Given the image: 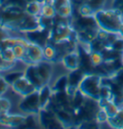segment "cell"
I'll return each mask as SVG.
<instances>
[{
  "mask_svg": "<svg viewBox=\"0 0 123 129\" xmlns=\"http://www.w3.org/2000/svg\"><path fill=\"white\" fill-rule=\"evenodd\" d=\"M0 25L9 31L20 33L39 28L37 16L28 14L25 8L8 4L0 6Z\"/></svg>",
  "mask_w": 123,
  "mask_h": 129,
  "instance_id": "6da1fadb",
  "label": "cell"
},
{
  "mask_svg": "<svg viewBox=\"0 0 123 129\" xmlns=\"http://www.w3.org/2000/svg\"><path fill=\"white\" fill-rule=\"evenodd\" d=\"M71 25L77 34L78 42L83 44H90L96 38L99 30L94 16H85L78 13H73L71 16Z\"/></svg>",
  "mask_w": 123,
  "mask_h": 129,
  "instance_id": "7a4b0ae2",
  "label": "cell"
},
{
  "mask_svg": "<svg viewBox=\"0 0 123 129\" xmlns=\"http://www.w3.org/2000/svg\"><path fill=\"white\" fill-rule=\"evenodd\" d=\"M53 72L51 62L43 60L35 64H29L24 70V75L37 90L49 84Z\"/></svg>",
  "mask_w": 123,
  "mask_h": 129,
  "instance_id": "3957f363",
  "label": "cell"
},
{
  "mask_svg": "<svg viewBox=\"0 0 123 129\" xmlns=\"http://www.w3.org/2000/svg\"><path fill=\"white\" fill-rule=\"evenodd\" d=\"M94 17L100 29L110 33L118 34L119 30L123 24L122 14L117 9H101L94 14Z\"/></svg>",
  "mask_w": 123,
  "mask_h": 129,
  "instance_id": "277c9868",
  "label": "cell"
},
{
  "mask_svg": "<svg viewBox=\"0 0 123 129\" xmlns=\"http://www.w3.org/2000/svg\"><path fill=\"white\" fill-rule=\"evenodd\" d=\"M102 78L103 77L101 75L97 74L95 72L88 73L84 76L78 88L87 97H91L95 100H98L100 98Z\"/></svg>",
  "mask_w": 123,
  "mask_h": 129,
  "instance_id": "5b68a950",
  "label": "cell"
},
{
  "mask_svg": "<svg viewBox=\"0 0 123 129\" xmlns=\"http://www.w3.org/2000/svg\"><path fill=\"white\" fill-rule=\"evenodd\" d=\"M100 108L101 107L99 106L98 100H95L91 97H87L84 104L74 111L76 128L83 121L90 119H96V115L100 110Z\"/></svg>",
  "mask_w": 123,
  "mask_h": 129,
  "instance_id": "8992f818",
  "label": "cell"
},
{
  "mask_svg": "<svg viewBox=\"0 0 123 129\" xmlns=\"http://www.w3.org/2000/svg\"><path fill=\"white\" fill-rule=\"evenodd\" d=\"M19 110L26 115H38L42 110L39 104L38 90H36L32 93L23 96V99L18 104Z\"/></svg>",
  "mask_w": 123,
  "mask_h": 129,
  "instance_id": "52a82bcc",
  "label": "cell"
},
{
  "mask_svg": "<svg viewBox=\"0 0 123 129\" xmlns=\"http://www.w3.org/2000/svg\"><path fill=\"white\" fill-rule=\"evenodd\" d=\"M39 123L43 128L47 129H58L64 128V124L57 117V115L53 111L49 110L47 108H43L38 113Z\"/></svg>",
  "mask_w": 123,
  "mask_h": 129,
  "instance_id": "ba28073f",
  "label": "cell"
},
{
  "mask_svg": "<svg viewBox=\"0 0 123 129\" xmlns=\"http://www.w3.org/2000/svg\"><path fill=\"white\" fill-rule=\"evenodd\" d=\"M44 60L43 57V47L35 44L33 43H29V44L26 46L25 55L21 60L26 64H35Z\"/></svg>",
  "mask_w": 123,
  "mask_h": 129,
  "instance_id": "9c48e42d",
  "label": "cell"
},
{
  "mask_svg": "<svg viewBox=\"0 0 123 129\" xmlns=\"http://www.w3.org/2000/svg\"><path fill=\"white\" fill-rule=\"evenodd\" d=\"M26 116L17 115V114H9L3 113L0 115V124L11 128H23L25 123Z\"/></svg>",
  "mask_w": 123,
  "mask_h": 129,
  "instance_id": "30bf717a",
  "label": "cell"
},
{
  "mask_svg": "<svg viewBox=\"0 0 123 129\" xmlns=\"http://www.w3.org/2000/svg\"><path fill=\"white\" fill-rule=\"evenodd\" d=\"M49 34H50V30H46L43 28H37L36 30L25 33L26 39L30 43L37 44L42 47H44L48 43Z\"/></svg>",
  "mask_w": 123,
  "mask_h": 129,
  "instance_id": "8fae6325",
  "label": "cell"
},
{
  "mask_svg": "<svg viewBox=\"0 0 123 129\" xmlns=\"http://www.w3.org/2000/svg\"><path fill=\"white\" fill-rule=\"evenodd\" d=\"M11 87L13 91L17 94L21 95L22 97L26 96L37 90L32 83L27 79V77L25 75L21 76L19 79H17Z\"/></svg>",
  "mask_w": 123,
  "mask_h": 129,
  "instance_id": "7c38bea8",
  "label": "cell"
},
{
  "mask_svg": "<svg viewBox=\"0 0 123 129\" xmlns=\"http://www.w3.org/2000/svg\"><path fill=\"white\" fill-rule=\"evenodd\" d=\"M112 89V101L117 106H123V83L115 80L112 77H107Z\"/></svg>",
  "mask_w": 123,
  "mask_h": 129,
  "instance_id": "4fadbf2b",
  "label": "cell"
},
{
  "mask_svg": "<svg viewBox=\"0 0 123 129\" xmlns=\"http://www.w3.org/2000/svg\"><path fill=\"white\" fill-rule=\"evenodd\" d=\"M62 63H63L64 68L68 70H74L79 69V67H80V58H79L78 50L76 49L74 51L66 54L62 59Z\"/></svg>",
  "mask_w": 123,
  "mask_h": 129,
  "instance_id": "5bb4252c",
  "label": "cell"
},
{
  "mask_svg": "<svg viewBox=\"0 0 123 129\" xmlns=\"http://www.w3.org/2000/svg\"><path fill=\"white\" fill-rule=\"evenodd\" d=\"M43 57H44V60L51 62V63L61 62L59 54L53 45V43L50 42H48V43L43 47Z\"/></svg>",
  "mask_w": 123,
  "mask_h": 129,
  "instance_id": "9a60e30c",
  "label": "cell"
},
{
  "mask_svg": "<svg viewBox=\"0 0 123 129\" xmlns=\"http://www.w3.org/2000/svg\"><path fill=\"white\" fill-rule=\"evenodd\" d=\"M52 88L50 87L49 84L43 86V88H40L38 90V95H39V104H40V108L43 109V108L46 107V105L48 104L49 100L51 98V95H52Z\"/></svg>",
  "mask_w": 123,
  "mask_h": 129,
  "instance_id": "2e32d148",
  "label": "cell"
},
{
  "mask_svg": "<svg viewBox=\"0 0 123 129\" xmlns=\"http://www.w3.org/2000/svg\"><path fill=\"white\" fill-rule=\"evenodd\" d=\"M86 73L80 69H77L74 70H70V73L68 74V83L71 86L79 87V84L81 83L82 79Z\"/></svg>",
  "mask_w": 123,
  "mask_h": 129,
  "instance_id": "e0dca14e",
  "label": "cell"
},
{
  "mask_svg": "<svg viewBox=\"0 0 123 129\" xmlns=\"http://www.w3.org/2000/svg\"><path fill=\"white\" fill-rule=\"evenodd\" d=\"M108 123L112 128H122L123 129V106L119 107L117 114L108 119Z\"/></svg>",
  "mask_w": 123,
  "mask_h": 129,
  "instance_id": "ac0fdd59",
  "label": "cell"
},
{
  "mask_svg": "<svg viewBox=\"0 0 123 129\" xmlns=\"http://www.w3.org/2000/svg\"><path fill=\"white\" fill-rule=\"evenodd\" d=\"M68 75H61L59 78H57L56 81L54 82L52 85V91H65L66 88L68 87Z\"/></svg>",
  "mask_w": 123,
  "mask_h": 129,
  "instance_id": "d6986e66",
  "label": "cell"
},
{
  "mask_svg": "<svg viewBox=\"0 0 123 129\" xmlns=\"http://www.w3.org/2000/svg\"><path fill=\"white\" fill-rule=\"evenodd\" d=\"M42 7H43V4L39 3L37 0H35V1L27 2L26 6H25V10L28 14H30L32 16H39L40 13H42Z\"/></svg>",
  "mask_w": 123,
  "mask_h": 129,
  "instance_id": "ffe728a7",
  "label": "cell"
},
{
  "mask_svg": "<svg viewBox=\"0 0 123 129\" xmlns=\"http://www.w3.org/2000/svg\"><path fill=\"white\" fill-rule=\"evenodd\" d=\"M24 75V71L20 70H11L6 72L5 74H3V77L6 80V82L9 84V86H12L17 79H19L21 76Z\"/></svg>",
  "mask_w": 123,
  "mask_h": 129,
  "instance_id": "44dd1931",
  "label": "cell"
},
{
  "mask_svg": "<svg viewBox=\"0 0 123 129\" xmlns=\"http://www.w3.org/2000/svg\"><path fill=\"white\" fill-rule=\"evenodd\" d=\"M56 15H57L56 10H55V8L53 7V5L51 4V2L43 4L40 16H46V17H50V18H54V17L56 16Z\"/></svg>",
  "mask_w": 123,
  "mask_h": 129,
  "instance_id": "7402d4cb",
  "label": "cell"
},
{
  "mask_svg": "<svg viewBox=\"0 0 123 129\" xmlns=\"http://www.w3.org/2000/svg\"><path fill=\"white\" fill-rule=\"evenodd\" d=\"M37 19H38L39 28L46 29V30H51L52 27L54 26V18H50V17H46V16H37Z\"/></svg>",
  "mask_w": 123,
  "mask_h": 129,
  "instance_id": "603a6c76",
  "label": "cell"
},
{
  "mask_svg": "<svg viewBox=\"0 0 123 129\" xmlns=\"http://www.w3.org/2000/svg\"><path fill=\"white\" fill-rule=\"evenodd\" d=\"M102 109H104V110L106 111V113L108 114L109 118H110L114 117V116L117 114L118 110H119V106H117L113 101L111 100V101H109V102H108L104 107L102 108Z\"/></svg>",
  "mask_w": 123,
  "mask_h": 129,
  "instance_id": "cb8c5ba5",
  "label": "cell"
},
{
  "mask_svg": "<svg viewBox=\"0 0 123 129\" xmlns=\"http://www.w3.org/2000/svg\"><path fill=\"white\" fill-rule=\"evenodd\" d=\"M0 56L4 60H6V61L14 62V63H16V62H17L13 48H5V49L0 50Z\"/></svg>",
  "mask_w": 123,
  "mask_h": 129,
  "instance_id": "d4e9b609",
  "label": "cell"
},
{
  "mask_svg": "<svg viewBox=\"0 0 123 129\" xmlns=\"http://www.w3.org/2000/svg\"><path fill=\"white\" fill-rule=\"evenodd\" d=\"M13 50H14V53L16 55V58L17 61H21L25 55V51H26V46L23 45V44H20V43H16V45L13 47Z\"/></svg>",
  "mask_w": 123,
  "mask_h": 129,
  "instance_id": "484cf974",
  "label": "cell"
},
{
  "mask_svg": "<svg viewBox=\"0 0 123 129\" xmlns=\"http://www.w3.org/2000/svg\"><path fill=\"white\" fill-rule=\"evenodd\" d=\"M91 59L93 66L96 68L98 66H100L104 63V57L102 52H98V51H91Z\"/></svg>",
  "mask_w": 123,
  "mask_h": 129,
  "instance_id": "4316f807",
  "label": "cell"
},
{
  "mask_svg": "<svg viewBox=\"0 0 123 129\" xmlns=\"http://www.w3.org/2000/svg\"><path fill=\"white\" fill-rule=\"evenodd\" d=\"M101 127V123H99L97 121V119H90V120H86L81 122L77 128H100Z\"/></svg>",
  "mask_w": 123,
  "mask_h": 129,
  "instance_id": "83f0119b",
  "label": "cell"
},
{
  "mask_svg": "<svg viewBox=\"0 0 123 129\" xmlns=\"http://www.w3.org/2000/svg\"><path fill=\"white\" fill-rule=\"evenodd\" d=\"M87 3L92 8V10L96 13L97 11L104 8L106 4V0H88Z\"/></svg>",
  "mask_w": 123,
  "mask_h": 129,
  "instance_id": "f1b7e54d",
  "label": "cell"
},
{
  "mask_svg": "<svg viewBox=\"0 0 123 129\" xmlns=\"http://www.w3.org/2000/svg\"><path fill=\"white\" fill-rule=\"evenodd\" d=\"M12 104L8 98L0 96V115L3 113H7L10 111Z\"/></svg>",
  "mask_w": 123,
  "mask_h": 129,
  "instance_id": "f546056e",
  "label": "cell"
},
{
  "mask_svg": "<svg viewBox=\"0 0 123 129\" xmlns=\"http://www.w3.org/2000/svg\"><path fill=\"white\" fill-rule=\"evenodd\" d=\"M51 4L53 5V7L57 12L61 8H63L64 6L70 5L72 3H71V0H51Z\"/></svg>",
  "mask_w": 123,
  "mask_h": 129,
  "instance_id": "4dcf8cb0",
  "label": "cell"
},
{
  "mask_svg": "<svg viewBox=\"0 0 123 129\" xmlns=\"http://www.w3.org/2000/svg\"><path fill=\"white\" fill-rule=\"evenodd\" d=\"M96 119L99 123H105V122H108V119H109V116L108 114L106 113V111L104 109L100 108V110L98 111V113L96 115Z\"/></svg>",
  "mask_w": 123,
  "mask_h": 129,
  "instance_id": "1f68e13d",
  "label": "cell"
},
{
  "mask_svg": "<svg viewBox=\"0 0 123 129\" xmlns=\"http://www.w3.org/2000/svg\"><path fill=\"white\" fill-rule=\"evenodd\" d=\"M110 47H112V49L116 50V51H118V52L123 53V38L122 37L119 36V37L112 43V44L110 46Z\"/></svg>",
  "mask_w": 123,
  "mask_h": 129,
  "instance_id": "d6a6232c",
  "label": "cell"
},
{
  "mask_svg": "<svg viewBox=\"0 0 123 129\" xmlns=\"http://www.w3.org/2000/svg\"><path fill=\"white\" fill-rule=\"evenodd\" d=\"M35 126H36L35 115H27L23 128H30V127H35Z\"/></svg>",
  "mask_w": 123,
  "mask_h": 129,
  "instance_id": "836d02e7",
  "label": "cell"
},
{
  "mask_svg": "<svg viewBox=\"0 0 123 129\" xmlns=\"http://www.w3.org/2000/svg\"><path fill=\"white\" fill-rule=\"evenodd\" d=\"M4 4L18 6V7L25 8V6H26V4H27V1H26V0H7Z\"/></svg>",
  "mask_w": 123,
  "mask_h": 129,
  "instance_id": "e575fe53",
  "label": "cell"
},
{
  "mask_svg": "<svg viewBox=\"0 0 123 129\" xmlns=\"http://www.w3.org/2000/svg\"><path fill=\"white\" fill-rule=\"evenodd\" d=\"M8 87H9V84L6 82V80L4 79V77H3V78L0 80V96H2L6 91H7Z\"/></svg>",
  "mask_w": 123,
  "mask_h": 129,
  "instance_id": "d590c367",
  "label": "cell"
},
{
  "mask_svg": "<svg viewBox=\"0 0 123 129\" xmlns=\"http://www.w3.org/2000/svg\"><path fill=\"white\" fill-rule=\"evenodd\" d=\"M10 36H11V35H10V33H9V30H7L6 28H4L3 26L0 25V43H1L3 40H5L6 38L10 37Z\"/></svg>",
  "mask_w": 123,
  "mask_h": 129,
  "instance_id": "8d00e7d4",
  "label": "cell"
},
{
  "mask_svg": "<svg viewBox=\"0 0 123 129\" xmlns=\"http://www.w3.org/2000/svg\"><path fill=\"white\" fill-rule=\"evenodd\" d=\"M112 8L121 10L123 8V0H113L112 1Z\"/></svg>",
  "mask_w": 123,
  "mask_h": 129,
  "instance_id": "74e56055",
  "label": "cell"
},
{
  "mask_svg": "<svg viewBox=\"0 0 123 129\" xmlns=\"http://www.w3.org/2000/svg\"><path fill=\"white\" fill-rule=\"evenodd\" d=\"M88 0H71V3H72V6H73V9L79 7L80 5L86 3Z\"/></svg>",
  "mask_w": 123,
  "mask_h": 129,
  "instance_id": "f35d334b",
  "label": "cell"
},
{
  "mask_svg": "<svg viewBox=\"0 0 123 129\" xmlns=\"http://www.w3.org/2000/svg\"><path fill=\"white\" fill-rule=\"evenodd\" d=\"M118 35H119L120 37H122V38H123V24L121 25V28H120V30H119V33H118Z\"/></svg>",
  "mask_w": 123,
  "mask_h": 129,
  "instance_id": "ab89813d",
  "label": "cell"
},
{
  "mask_svg": "<svg viewBox=\"0 0 123 129\" xmlns=\"http://www.w3.org/2000/svg\"><path fill=\"white\" fill-rule=\"evenodd\" d=\"M6 1H7V0H0V6H1V5H3V4L5 3Z\"/></svg>",
  "mask_w": 123,
  "mask_h": 129,
  "instance_id": "60d3db41",
  "label": "cell"
},
{
  "mask_svg": "<svg viewBox=\"0 0 123 129\" xmlns=\"http://www.w3.org/2000/svg\"><path fill=\"white\" fill-rule=\"evenodd\" d=\"M2 78H3V75H1V74H0V80H1Z\"/></svg>",
  "mask_w": 123,
  "mask_h": 129,
  "instance_id": "b9f144b4",
  "label": "cell"
},
{
  "mask_svg": "<svg viewBox=\"0 0 123 129\" xmlns=\"http://www.w3.org/2000/svg\"><path fill=\"white\" fill-rule=\"evenodd\" d=\"M27 2H30V1H35V0H26Z\"/></svg>",
  "mask_w": 123,
  "mask_h": 129,
  "instance_id": "7bdbcfd3",
  "label": "cell"
},
{
  "mask_svg": "<svg viewBox=\"0 0 123 129\" xmlns=\"http://www.w3.org/2000/svg\"><path fill=\"white\" fill-rule=\"evenodd\" d=\"M0 72H2V70H1V68H0Z\"/></svg>",
  "mask_w": 123,
  "mask_h": 129,
  "instance_id": "ee69618b",
  "label": "cell"
},
{
  "mask_svg": "<svg viewBox=\"0 0 123 129\" xmlns=\"http://www.w3.org/2000/svg\"><path fill=\"white\" fill-rule=\"evenodd\" d=\"M122 63H123V55H122Z\"/></svg>",
  "mask_w": 123,
  "mask_h": 129,
  "instance_id": "f6af8a7d",
  "label": "cell"
}]
</instances>
